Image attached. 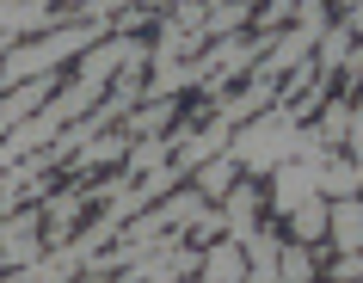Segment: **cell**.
I'll return each instance as SVG.
<instances>
[{"mask_svg": "<svg viewBox=\"0 0 363 283\" xmlns=\"http://www.w3.org/2000/svg\"><path fill=\"white\" fill-rule=\"evenodd\" d=\"M240 246H247V277H252V283H277V259H284V240H277L271 228H252Z\"/></svg>", "mask_w": 363, "mask_h": 283, "instance_id": "obj_12", "label": "cell"}, {"mask_svg": "<svg viewBox=\"0 0 363 283\" xmlns=\"http://www.w3.org/2000/svg\"><path fill=\"white\" fill-rule=\"evenodd\" d=\"M247 6H259V0H247Z\"/></svg>", "mask_w": 363, "mask_h": 283, "instance_id": "obj_23", "label": "cell"}, {"mask_svg": "<svg viewBox=\"0 0 363 283\" xmlns=\"http://www.w3.org/2000/svg\"><path fill=\"white\" fill-rule=\"evenodd\" d=\"M167 117H179V99H142L135 111H123V130L130 135H160Z\"/></svg>", "mask_w": 363, "mask_h": 283, "instance_id": "obj_17", "label": "cell"}, {"mask_svg": "<svg viewBox=\"0 0 363 283\" xmlns=\"http://www.w3.org/2000/svg\"><path fill=\"white\" fill-rule=\"evenodd\" d=\"M130 142H135V135H130V130H117V123H111V130H99L93 142H86V148L74 154V172H99V167H111V160L123 167V154H130Z\"/></svg>", "mask_w": 363, "mask_h": 283, "instance_id": "obj_10", "label": "cell"}, {"mask_svg": "<svg viewBox=\"0 0 363 283\" xmlns=\"http://www.w3.org/2000/svg\"><path fill=\"white\" fill-rule=\"evenodd\" d=\"M86 204H93L86 191H50V197H43V234H50V246L74 234V222L86 216Z\"/></svg>", "mask_w": 363, "mask_h": 283, "instance_id": "obj_9", "label": "cell"}, {"mask_svg": "<svg viewBox=\"0 0 363 283\" xmlns=\"http://www.w3.org/2000/svg\"><path fill=\"white\" fill-rule=\"evenodd\" d=\"M326 154V148H320ZM320 154H296V160H284V167H271V216H289L296 204H308V197H320Z\"/></svg>", "mask_w": 363, "mask_h": 283, "instance_id": "obj_3", "label": "cell"}, {"mask_svg": "<svg viewBox=\"0 0 363 283\" xmlns=\"http://www.w3.org/2000/svg\"><path fill=\"white\" fill-rule=\"evenodd\" d=\"M314 277V246L308 240H289L284 259H277V283H308Z\"/></svg>", "mask_w": 363, "mask_h": 283, "instance_id": "obj_20", "label": "cell"}, {"mask_svg": "<svg viewBox=\"0 0 363 283\" xmlns=\"http://www.w3.org/2000/svg\"><path fill=\"white\" fill-rule=\"evenodd\" d=\"M234 179H240V160H234L228 148H222V154H210V160H203V167L191 172V185L203 191L210 204H222V197H228V185H234Z\"/></svg>", "mask_w": 363, "mask_h": 283, "instance_id": "obj_14", "label": "cell"}, {"mask_svg": "<svg viewBox=\"0 0 363 283\" xmlns=\"http://www.w3.org/2000/svg\"><path fill=\"white\" fill-rule=\"evenodd\" d=\"M216 234H222V204H210V209H203V216L191 222V240H197V246H210Z\"/></svg>", "mask_w": 363, "mask_h": 283, "instance_id": "obj_21", "label": "cell"}, {"mask_svg": "<svg viewBox=\"0 0 363 283\" xmlns=\"http://www.w3.org/2000/svg\"><path fill=\"white\" fill-rule=\"evenodd\" d=\"M105 31H111V19H74V25H50V31H38L31 43H13V50L0 56V93L19 87V80L56 74L62 62H80Z\"/></svg>", "mask_w": 363, "mask_h": 283, "instance_id": "obj_2", "label": "cell"}, {"mask_svg": "<svg viewBox=\"0 0 363 283\" xmlns=\"http://www.w3.org/2000/svg\"><path fill=\"white\" fill-rule=\"evenodd\" d=\"M351 43H357V31H351V19L326 25V31H320V43H314V62H320L326 74H339V68H345V56H351Z\"/></svg>", "mask_w": 363, "mask_h": 283, "instance_id": "obj_16", "label": "cell"}, {"mask_svg": "<svg viewBox=\"0 0 363 283\" xmlns=\"http://www.w3.org/2000/svg\"><path fill=\"white\" fill-rule=\"evenodd\" d=\"M314 135H320L326 148H345V135H351V99H326L320 111H314Z\"/></svg>", "mask_w": 363, "mask_h": 283, "instance_id": "obj_18", "label": "cell"}, {"mask_svg": "<svg viewBox=\"0 0 363 283\" xmlns=\"http://www.w3.org/2000/svg\"><path fill=\"white\" fill-rule=\"evenodd\" d=\"M351 191H363L357 160H351L345 148H326L320 154V197H351Z\"/></svg>", "mask_w": 363, "mask_h": 283, "instance_id": "obj_13", "label": "cell"}, {"mask_svg": "<svg viewBox=\"0 0 363 283\" xmlns=\"http://www.w3.org/2000/svg\"><path fill=\"white\" fill-rule=\"evenodd\" d=\"M197 277H210V283H234V277H247V246L234 240V234H216V240L203 246V265H197Z\"/></svg>", "mask_w": 363, "mask_h": 283, "instance_id": "obj_8", "label": "cell"}, {"mask_svg": "<svg viewBox=\"0 0 363 283\" xmlns=\"http://www.w3.org/2000/svg\"><path fill=\"white\" fill-rule=\"evenodd\" d=\"M252 228H259V185H252V179H234L228 197H222V234L247 240Z\"/></svg>", "mask_w": 363, "mask_h": 283, "instance_id": "obj_7", "label": "cell"}, {"mask_svg": "<svg viewBox=\"0 0 363 283\" xmlns=\"http://www.w3.org/2000/svg\"><path fill=\"white\" fill-rule=\"evenodd\" d=\"M326 216H333V204H326V197H308V204H296V209L284 216V222H289V240L320 246V240H326Z\"/></svg>", "mask_w": 363, "mask_h": 283, "instance_id": "obj_15", "label": "cell"}, {"mask_svg": "<svg viewBox=\"0 0 363 283\" xmlns=\"http://www.w3.org/2000/svg\"><path fill=\"white\" fill-rule=\"evenodd\" d=\"M247 0H203V31H210V38H228V31H240V25H247Z\"/></svg>", "mask_w": 363, "mask_h": 283, "instance_id": "obj_19", "label": "cell"}, {"mask_svg": "<svg viewBox=\"0 0 363 283\" xmlns=\"http://www.w3.org/2000/svg\"><path fill=\"white\" fill-rule=\"evenodd\" d=\"M50 253V234H43V204L38 209H19V216H0V265H31Z\"/></svg>", "mask_w": 363, "mask_h": 283, "instance_id": "obj_4", "label": "cell"}, {"mask_svg": "<svg viewBox=\"0 0 363 283\" xmlns=\"http://www.w3.org/2000/svg\"><path fill=\"white\" fill-rule=\"evenodd\" d=\"M228 135H234V123H228V117H222V111H216L210 123H203V130H191V135H185V142H179V148H172V160H179V172L191 179V172L203 167L210 154H222V148H228Z\"/></svg>", "mask_w": 363, "mask_h": 283, "instance_id": "obj_5", "label": "cell"}, {"mask_svg": "<svg viewBox=\"0 0 363 283\" xmlns=\"http://www.w3.org/2000/svg\"><path fill=\"white\" fill-rule=\"evenodd\" d=\"M326 142L314 135V123H308L302 105H265V117H247V123H234L228 135V154L240 160L247 172H271L284 167V160H296V154H320Z\"/></svg>", "mask_w": 363, "mask_h": 283, "instance_id": "obj_1", "label": "cell"}, {"mask_svg": "<svg viewBox=\"0 0 363 283\" xmlns=\"http://www.w3.org/2000/svg\"><path fill=\"white\" fill-rule=\"evenodd\" d=\"M265 105H277V80H271V74H252L247 87H240L228 105H216V111L228 117V123H247V117H259Z\"/></svg>", "mask_w": 363, "mask_h": 283, "instance_id": "obj_11", "label": "cell"}, {"mask_svg": "<svg viewBox=\"0 0 363 283\" xmlns=\"http://www.w3.org/2000/svg\"><path fill=\"white\" fill-rule=\"evenodd\" d=\"M345 19H351V31L363 38V0H357V6H345Z\"/></svg>", "mask_w": 363, "mask_h": 283, "instance_id": "obj_22", "label": "cell"}, {"mask_svg": "<svg viewBox=\"0 0 363 283\" xmlns=\"http://www.w3.org/2000/svg\"><path fill=\"white\" fill-rule=\"evenodd\" d=\"M326 204H333V216H326V246H333V253H357L363 246V191L326 197Z\"/></svg>", "mask_w": 363, "mask_h": 283, "instance_id": "obj_6", "label": "cell"}]
</instances>
